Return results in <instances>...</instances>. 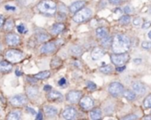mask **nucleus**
<instances>
[{
	"label": "nucleus",
	"instance_id": "1",
	"mask_svg": "<svg viewBox=\"0 0 151 120\" xmlns=\"http://www.w3.org/2000/svg\"><path fill=\"white\" fill-rule=\"evenodd\" d=\"M131 46V41L125 35L118 34L113 38L112 48L116 53L126 52Z\"/></svg>",
	"mask_w": 151,
	"mask_h": 120
},
{
	"label": "nucleus",
	"instance_id": "2",
	"mask_svg": "<svg viewBox=\"0 0 151 120\" xmlns=\"http://www.w3.org/2000/svg\"><path fill=\"white\" fill-rule=\"evenodd\" d=\"M37 7L41 14L48 16L53 15L57 10V5L52 0H42Z\"/></svg>",
	"mask_w": 151,
	"mask_h": 120
},
{
	"label": "nucleus",
	"instance_id": "3",
	"mask_svg": "<svg viewBox=\"0 0 151 120\" xmlns=\"http://www.w3.org/2000/svg\"><path fill=\"white\" fill-rule=\"evenodd\" d=\"M92 16V11L89 8H82L79 11H78L77 13H75V15L73 16V20L74 22L80 23V22H84L87 20H89Z\"/></svg>",
	"mask_w": 151,
	"mask_h": 120
},
{
	"label": "nucleus",
	"instance_id": "4",
	"mask_svg": "<svg viewBox=\"0 0 151 120\" xmlns=\"http://www.w3.org/2000/svg\"><path fill=\"white\" fill-rule=\"evenodd\" d=\"M111 62L116 66H124V64L129 61L130 56L126 52L122 53H113L110 55Z\"/></svg>",
	"mask_w": 151,
	"mask_h": 120
},
{
	"label": "nucleus",
	"instance_id": "5",
	"mask_svg": "<svg viewBox=\"0 0 151 120\" xmlns=\"http://www.w3.org/2000/svg\"><path fill=\"white\" fill-rule=\"evenodd\" d=\"M23 57L22 52L17 49H10L6 52V58L10 63H18Z\"/></svg>",
	"mask_w": 151,
	"mask_h": 120
},
{
	"label": "nucleus",
	"instance_id": "6",
	"mask_svg": "<svg viewBox=\"0 0 151 120\" xmlns=\"http://www.w3.org/2000/svg\"><path fill=\"white\" fill-rule=\"evenodd\" d=\"M28 102V96L25 94H16L10 99V103L14 107H21L26 105Z\"/></svg>",
	"mask_w": 151,
	"mask_h": 120
},
{
	"label": "nucleus",
	"instance_id": "7",
	"mask_svg": "<svg viewBox=\"0 0 151 120\" xmlns=\"http://www.w3.org/2000/svg\"><path fill=\"white\" fill-rule=\"evenodd\" d=\"M109 92L112 96L117 97L124 93V86L118 82H113L109 86Z\"/></svg>",
	"mask_w": 151,
	"mask_h": 120
},
{
	"label": "nucleus",
	"instance_id": "8",
	"mask_svg": "<svg viewBox=\"0 0 151 120\" xmlns=\"http://www.w3.org/2000/svg\"><path fill=\"white\" fill-rule=\"evenodd\" d=\"M82 97V93L79 91H70L68 93L66 99L70 103H78Z\"/></svg>",
	"mask_w": 151,
	"mask_h": 120
},
{
	"label": "nucleus",
	"instance_id": "9",
	"mask_svg": "<svg viewBox=\"0 0 151 120\" xmlns=\"http://www.w3.org/2000/svg\"><path fill=\"white\" fill-rule=\"evenodd\" d=\"M6 44H7L8 45L15 46V45H18L21 43V38H20V37H19L17 34L9 33V34L6 35Z\"/></svg>",
	"mask_w": 151,
	"mask_h": 120
},
{
	"label": "nucleus",
	"instance_id": "10",
	"mask_svg": "<svg viewBox=\"0 0 151 120\" xmlns=\"http://www.w3.org/2000/svg\"><path fill=\"white\" fill-rule=\"evenodd\" d=\"M79 104L84 110H90L93 108L94 103H93V101L90 97L86 96V97L81 98V100L79 101Z\"/></svg>",
	"mask_w": 151,
	"mask_h": 120
},
{
	"label": "nucleus",
	"instance_id": "11",
	"mask_svg": "<svg viewBox=\"0 0 151 120\" xmlns=\"http://www.w3.org/2000/svg\"><path fill=\"white\" fill-rule=\"evenodd\" d=\"M55 50H56V45H55L53 42H49V43L45 44V45L41 47V50H40V51H41L42 53L48 54V53L53 52Z\"/></svg>",
	"mask_w": 151,
	"mask_h": 120
},
{
	"label": "nucleus",
	"instance_id": "12",
	"mask_svg": "<svg viewBox=\"0 0 151 120\" xmlns=\"http://www.w3.org/2000/svg\"><path fill=\"white\" fill-rule=\"evenodd\" d=\"M77 116V111L74 108H67L63 110L62 112V117L65 119H73Z\"/></svg>",
	"mask_w": 151,
	"mask_h": 120
},
{
	"label": "nucleus",
	"instance_id": "13",
	"mask_svg": "<svg viewBox=\"0 0 151 120\" xmlns=\"http://www.w3.org/2000/svg\"><path fill=\"white\" fill-rule=\"evenodd\" d=\"M13 70V65L9 61L0 62V72L1 73H9Z\"/></svg>",
	"mask_w": 151,
	"mask_h": 120
},
{
	"label": "nucleus",
	"instance_id": "14",
	"mask_svg": "<svg viewBox=\"0 0 151 120\" xmlns=\"http://www.w3.org/2000/svg\"><path fill=\"white\" fill-rule=\"evenodd\" d=\"M132 87L134 93H136L138 94H143L146 93V87L140 82H133L132 85Z\"/></svg>",
	"mask_w": 151,
	"mask_h": 120
},
{
	"label": "nucleus",
	"instance_id": "15",
	"mask_svg": "<svg viewBox=\"0 0 151 120\" xmlns=\"http://www.w3.org/2000/svg\"><path fill=\"white\" fill-rule=\"evenodd\" d=\"M47 99L50 101H60L62 100V94L58 92V91H50L49 93L47 94Z\"/></svg>",
	"mask_w": 151,
	"mask_h": 120
},
{
	"label": "nucleus",
	"instance_id": "16",
	"mask_svg": "<svg viewBox=\"0 0 151 120\" xmlns=\"http://www.w3.org/2000/svg\"><path fill=\"white\" fill-rule=\"evenodd\" d=\"M86 6V2L85 1H77L73 3L70 6H69V10L71 13H77L78 11H79L80 9H82L84 6Z\"/></svg>",
	"mask_w": 151,
	"mask_h": 120
},
{
	"label": "nucleus",
	"instance_id": "17",
	"mask_svg": "<svg viewBox=\"0 0 151 120\" xmlns=\"http://www.w3.org/2000/svg\"><path fill=\"white\" fill-rule=\"evenodd\" d=\"M104 54H105V52L102 48L95 47L92 52V58H93V60H94V61H97V60L103 57Z\"/></svg>",
	"mask_w": 151,
	"mask_h": 120
},
{
	"label": "nucleus",
	"instance_id": "18",
	"mask_svg": "<svg viewBox=\"0 0 151 120\" xmlns=\"http://www.w3.org/2000/svg\"><path fill=\"white\" fill-rule=\"evenodd\" d=\"M26 93L29 99H36L38 95V88L36 86H29L26 89Z\"/></svg>",
	"mask_w": 151,
	"mask_h": 120
},
{
	"label": "nucleus",
	"instance_id": "19",
	"mask_svg": "<svg viewBox=\"0 0 151 120\" xmlns=\"http://www.w3.org/2000/svg\"><path fill=\"white\" fill-rule=\"evenodd\" d=\"M65 29V25L63 23H55L54 25L52 26L51 28V32L53 35H58L61 33Z\"/></svg>",
	"mask_w": 151,
	"mask_h": 120
},
{
	"label": "nucleus",
	"instance_id": "20",
	"mask_svg": "<svg viewBox=\"0 0 151 120\" xmlns=\"http://www.w3.org/2000/svg\"><path fill=\"white\" fill-rule=\"evenodd\" d=\"M44 110H45V113L47 116L49 117H52V116H55L58 113V109L52 106H45L44 108Z\"/></svg>",
	"mask_w": 151,
	"mask_h": 120
},
{
	"label": "nucleus",
	"instance_id": "21",
	"mask_svg": "<svg viewBox=\"0 0 151 120\" xmlns=\"http://www.w3.org/2000/svg\"><path fill=\"white\" fill-rule=\"evenodd\" d=\"M21 117H22V111L18 109L11 111L7 116V119L9 120H18L21 119Z\"/></svg>",
	"mask_w": 151,
	"mask_h": 120
},
{
	"label": "nucleus",
	"instance_id": "22",
	"mask_svg": "<svg viewBox=\"0 0 151 120\" xmlns=\"http://www.w3.org/2000/svg\"><path fill=\"white\" fill-rule=\"evenodd\" d=\"M14 27V21L13 19H8L6 21L5 24H4V29L5 31H7V32H10L13 30Z\"/></svg>",
	"mask_w": 151,
	"mask_h": 120
},
{
	"label": "nucleus",
	"instance_id": "23",
	"mask_svg": "<svg viewBox=\"0 0 151 120\" xmlns=\"http://www.w3.org/2000/svg\"><path fill=\"white\" fill-rule=\"evenodd\" d=\"M96 35L99 38L101 39H103L104 37H108V30L106 28H103V27H101V28H98L96 29Z\"/></svg>",
	"mask_w": 151,
	"mask_h": 120
},
{
	"label": "nucleus",
	"instance_id": "24",
	"mask_svg": "<svg viewBox=\"0 0 151 120\" xmlns=\"http://www.w3.org/2000/svg\"><path fill=\"white\" fill-rule=\"evenodd\" d=\"M50 75H51V72L48 71V70H46V71H42V72H39V73H37V74H36V75L34 76V78H37V79L43 80V79L48 78L50 77Z\"/></svg>",
	"mask_w": 151,
	"mask_h": 120
},
{
	"label": "nucleus",
	"instance_id": "25",
	"mask_svg": "<svg viewBox=\"0 0 151 120\" xmlns=\"http://www.w3.org/2000/svg\"><path fill=\"white\" fill-rule=\"evenodd\" d=\"M101 116V110L100 109H95L90 112V118L91 119H99Z\"/></svg>",
	"mask_w": 151,
	"mask_h": 120
},
{
	"label": "nucleus",
	"instance_id": "26",
	"mask_svg": "<svg viewBox=\"0 0 151 120\" xmlns=\"http://www.w3.org/2000/svg\"><path fill=\"white\" fill-rule=\"evenodd\" d=\"M70 52L74 55H81L83 53V48L79 45H74L70 48Z\"/></svg>",
	"mask_w": 151,
	"mask_h": 120
},
{
	"label": "nucleus",
	"instance_id": "27",
	"mask_svg": "<svg viewBox=\"0 0 151 120\" xmlns=\"http://www.w3.org/2000/svg\"><path fill=\"white\" fill-rule=\"evenodd\" d=\"M62 64V61L59 58V57H54L52 62H51V68L52 69H56L58 67H60Z\"/></svg>",
	"mask_w": 151,
	"mask_h": 120
},
{
	"label": "nucleus",
	"instance_id": "28",
	"mask_svg": "<svg viewBox=\"0 0 151 120\" xmlns=\"http://www.w3.org/2000/svg\"><path fill=\"white\" fill-rule=\"evenodd\" d=\"M49 38H50L49 35L46 34V33H44V32H40V33H38V34L37 35V41L40 42V43L45 42V41H47Z\"/></svg>",
	"mask_w": 151,
	"mask_h": 120
},
{
	"label": "nucleus",
	"instance_id": "29",
	"mask_svg": "<svg viewBox=\"0 0 151 120\" xmlns=\"http://www.w3.org/2000/svg\"><path fill=\"white\" fill-rule=\"evenodd\" d=\"M123 94H124V96L128 101H132V100H134L135 97H136V93H133V92H132V91H130V90H125V91H124Z\"/></svg>",
	"mask_w": 151,
	"mask_h": 120
},
{
	"label": "nucleus",
	"instance_id": "30",
	"mask_svg": "<svg viewBox=\"0 0 151 120\" xmlns=\"http://www.w3.org/2000/svg\"><path fill=\"white\" fill-rule=\"evenodd\" d=\"M112 43H113V38L111 37H106L101 41V45L104 47H109L112 45Z\"/></svg>",
	"mask_w": 151,
	"mask_h": 120
},
{
	"label": "nucleus",
	"instance_id": "31",
	"mask_svg": "<svg viewBox=\"0 0 151 120\" xmlns=\"http://www.w3.org/2000/svg\"><path fill=\"white\" fill-rule=\"evenodd\" d=\"M131 22V17L129 15H124L120 18V23L123 25H127Z\"/></svg>",
	"mask_w": 151,
	"mask_h": 120
},
{
	"label": "nucleus",
	"instance_id": "32",
	"mask_svg": "<svg viewBox=\"0 0 151 120\" xmlns=\"http://www.w3.org/2000/svg\"><path fill=\"white\" fill-rule=\"evenodd\" d=\"M100 71L104 73V74H108V73H111L113 71V68L111 66H103L101 68H100Z\"/></svg>",
	"mask_w": 151,
	"mask_h": 120
},
{
	"label": "nucleus",
	"instance_id": "33",
	"mask_svg": "<svg viewBox=\"0 0 151 120\" xmlns=\"http://www.w3.org/2000/svg\"><path fill=\"white\" fill-rule=\"evenodd\" d=\"M143 105H144L145 108H151V94L148 95V96L145 99Z\"/></svg>",
	"mask_w": 151,
	"mask_h": 120
},
{
	"label": "nucleus",
	"instance_id": "34",
	"mask_svg": "<svg viewBox=\"0 0 151 120\" xmlns=\"http://www.w3.org/2000/svg\"><path fill=\"white\" fill-rule=\"evenodd\" d=\"M17 30H18V32L21 33V34H24V33L27 32V29L25 28L24 24H20V25H18V26H17Z\"/></svg>",
	"mask_w": 151,
	"mask_h": 120
},
{
	"label": "nucleus",
	"instance_id": "35",
	"mask_svg": "<svg viewBox=\"0 0 151 120\" xmlns=\"http://www.w3.org/2000/svg\"><path fill=\"white\" fill-rule=\"evenodd\" d=\"M86 87H87V88H88L89 90H92V91H93V90H95V89L97 88L96 85H95V84H94L93 82H91V81L87 82Z\"/></svg>",
	"mask_w": 151,
	"mask_h": 120
},
{
	"label": "nucleus",
	"instance_id": "36",
	"mask_svg": "<svg viewBox=\"0 0 151 120\" xmlns=\"http://www.w3.org/2000/svg\"><path fill=\"white\" fill-rule=\"evenodd\" d=\"M141 47L144 49H151V42L149 41H144L141 44Z\"/></svg>",
	"mask_w": 151,
	"mask_h": 120
},
{
	"label": "nucleus",
	"instance_id": "37",
	"mask_svg": "<svg viewBox=\"0 0 151 120\" xmlns=\"http://www.w3.org/2000/svg\"><path fill=\"white\" fill-rule=\"evenodd\" d=\"M58 84H59V86H60V87H64V86H66V84H67V80H66V78H61L59 80Z\"/></svg>",
	"mask_w": 151,
	"mask_h": 120
},
{
	"label": "nucleus",
	"instance_id": "38",
	"mask_svg": "<svg viewBox=\"0 0 151 120\" xmlns=\"http://www.w3.org/2000/svg\"><path fill=\"white\" fill-rule=\"evenodd\" d=\"M150 26H151V22H148V21H147V22H143L142 29H147L150 28Z\"/></svg>",
	"mask_w": 151,
	"mask_h": 120
},
{
	"label": "nucleus",
	"instance_id": "39",
	"mask_svg": "<svg viewBox=\"0 0 151 120\" xmlns=\"http://www.w3.org/2000/svg\"><path fill=\"white\" fill-rule=\"evenodd\" d=\"M5 8H6V11H15L16 10V7L15 6H9V5H6V6H5Z\"/></svg>",
	"mask_w": 151,
	"mask_h": 120
},
{
	"label": "nucleus",
	"instance_id": "40",
	"mask_svg": "<svg viewBox=\"0 0 151 120\" xmlns=\"http://www.w3.org/2000/svg\"><path fill=\"white\" fill-rule=\"evenodd\" d=\"M141 22H142L141 18H136V19L133 20V24H134L135 26H139V25L141 23Z\"/></svg>",
	"mask_w": 151,
	"mask_h": 120
},
{
	"label": "nucleus",
	"instance_id": "41",
	"mask_svg": "<svg viewBox=\"0 0 151 120\" xmlns=\"http://www.w3.org/2000/svg\"><path fill=\"white\" fill-rule=\"evenodd\" d=\"M108 1H109V3H111L112 5H119L122 0H108Z\"/></svg>",
	"mask_w": 151,
	"mask_h": 120
},
{
	"label": "nucleus",
	"instance_id": "42",
	"mask_svg": "<svg viewBox=\"0 0 151 120\" xmlns=\"http://www.w3.org/2000/svg\"><path fill=\"white\" fill-rule=\"evenodd\" d=\"M124 12L125 14H131V13L132 12V8H131L130 6H125L124 9Z\"/></svg>",
	"mask_w": 151,
	"mask_h": 120
},
{
	"label": "nucleus",
	"instance_id": "43",
	"mask_svg": "<svg viewBox=\"0 0 151 120\" xmlns=\"http://www.w3.org/2000/svg\"><path fill=\"white\" fill-rule=\"evenodd\" d=\"M5 24V18L3 15H0V29H1Z\"/></svg>",
	"mask_w": 151,
	"mask_h": 120
},
{
	"label": "nucleus",
	"instance_id": "44",
	"mask_svg": "<svg viewBox=\"0 0 151 120\" xmlns=\"http://www.w3.org/2000/svg\"><path fill=\"white\" fill-rule=\"evenodd\" d=\"M138 116L136 115H132V116H124L123 117V119H137Z\"/></svg>",
	"mask_w": 151,
	"mask_h": 120
},
{
	"label": "nucleus",
	"instance_id": "45",
	"mask_svg": "<svg viewBox=\"0 0 151 120\" xmlns=\"http://www.w3.org/2000/svg\"><path fill=\"white\" fill-rule=\"evenodd\" d=\"M27 79H28V81L29 82H30L31 84H36L37 83V79H35V78H27Z\"/></svg>",
	"mask_w": 151,
	"mask_h": 120
},
{
	"label": "nucleus",
	"instance_id": "46",
	"mask_svg": "<svg viewBox=\"0 0 151 120\" xmlns=\"http://www.w3.org/2000/svg\"><path fill=\"white\" fill-rule=\"evenodd\" d=\"M36 119H37V120H41V119H43V114H42L41 111H39V112L37 113V116H36Z\"/></svg>",
	"mask_w": 151,
	"mask_h": 120
},
{
	"label": "nucleus",
	"instance_id": "47",
	"mask_svg": "<svg viewBox=\"0 0 151 120\" xmlns=\"http://www.w3.org/2000/svg\"><path fill=\"white\" fill-rule=\"evenodd\" d=\"M44 90H45V91H46V92H50V91L52 90V86H48V85H46V86H45V87H44Z\"/></svg>",
	"mask_w": 151,
	"mask_h": 120
},
{
	"label": "nucleus",
	"instance_id": "48",
	"mask_svg": "<svg viewBox=\"0 0 151 120\" xmlns=\"http://www.w3.org/2000/svg\"><path fill=\"white\" fill-rule=\"evenodd\" d=\"M27 110H28L29 112H30L32 115H36V111H35L33 109H31V108H29V107H27Z\"/></svg>",
	"mask_w": 151,
	"mask_h": 120
},
{
	"label": "nucleus",
	"instance_id": "49",
	"mask_svg": "<svg viewBox=\"0 0 151 120\" xmlns=\"http://www.w3.org/2000/svg\"><path fill=\"white\" fill-rule=\"evenodd\" d=\"M125 69V67L124 66H120V67H118V68H116V71H118V72H121V71H123Z\"/></svg>",
	"mask_w": 151,
	"mask_h": 120
},
{
	"label": "nucleus",
	"instance_id": "50",
	"mask_svg": "<svg viewBox=\"0 0 151 120\" xmlns=\"http://www.w3.org/2000/svg\"><path fill=\"white\" fill-rule=\"evenodd\" d=\"M15 74H16V76H19V77L22 75V71H21V70H15Z\"/></svg>",
	"mask_w": 151,
	"mask_h": 120
},
{
	"label": "nucleus",
	"instance_id": "51",
	"mask_svg": "<svg viewBox=\"0 0 151 120\" xmlns=\"http://www.w3.org/2000/svg\"><path fill=\"white\" fill-rule=\"evenodd\" d=\"M134 63H136V64H138V63H141V61H140V60H134Z\"/></svg>",
	"mask_w": 151,
	"mask_h": 120
},
{
	"label": "nucleus",
	"instance_id": "52",
	"mask_svg": "<svg viewBox=\"0 0 151 120\" xmlns=\"http://www.w3.org/2000/svg\"><path fill=\"white\" fill-rule=\"evenodd\" d=\"M143 119H151V116H144Z\"/></svg>",
	"mask_w": 151,
	"mask_h": 120
},
{
	"label": "nucleus",
	"instance_id": "53",
	"mask_svg": "<svg viewBox=\"0 0 151 120\" xmlns=\"http://www.w3.org/2000/svg\"><path fill=\"white\" fill-rule=\"evenodd\" d=\"M148 37H149V38L151 39V30H150V31L148 32Z\"/></svg>",
	"mask_w": 151,
	"mask_h": 120
},
{
	"label": "nucleus",
	"instance_id": "54",
	"mask_svg": "<svg viewBox=\"0 0 151 120\" xmlns=\"http://www.w3.org/2000/svg\"><path fill=\"white\" fill-rule=\"evenodd\" d=\"M149 13H150V14H151V7H150V9H149Z\"/></svg>",
	"mask_w": 151,
	"mask_h": 120
},
{
	"label": "nucleus",
	"instance_id": "55",
	"mask_svg": "<svg viewBox=\"0 0 151 120\" xmlns=\"http://www.w3.org/2000/svg\"><path fill=\"white\" fill-rule=\"evenodd\" d=\"M0 60H1V55H0Z\"/></svg>",
	"mask_w": 151,
	"mask_h": 120
}]
</instances>
